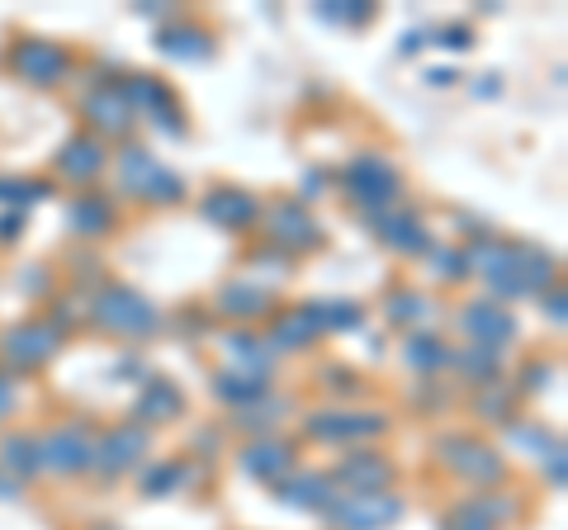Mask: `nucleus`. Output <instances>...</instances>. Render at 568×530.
I'll list each match as a JSON object with an SVG mask.
<instances>
[{
  "mask_svg": "<svg viewBox=\"0 0 568 530\" xmlns=\"http://www.w3.org/2000/svg\"><path fill=\"white\" fill-rule=\"evenodd\" d=\"M91 323L100 332H114V337H129L142 342L162 327V313L152 308V298H142L133 285H104L91 298Z\"/></svg>",
  "mask_w": 568,
  "mask_h": 530,
  "instance_id": "nucleus-1",
  "label": "nucleus"
},
{
  "mask_svg": "<svg viewBox=\"0 0 568 530\" xmlns=\"http://www.w3.org/2000/svg\"><path fill=\"white\" fill-rule=\"evenodd\" d=\"M342 185L355 204L365 208V214H379V208L388 204H398V194H403V175L384 162L379 152H361V156H351L346 171H342Z\"/></svg>",
  "mask_w": 568,
  "mask_h": 530,
  "instance_id": "nucleus-2",
  "label": "nucleus"
},
{
  "mask_svg": "<svg viewBox=\"0 0 568 530\" xmlns=\"http://www.w3.org/2000/svg\"><path fill=\"white\" fill-rule=\"evenodd\" d=\"M119 190L138 194V200H152V204H175L185 185H181V175L166 171L148 147H123V156H119Z\"/></svg>",
  "mask_w": 568,
  "mask_h": 530,
  "instance_id": "nucleus-3",
  "label": "nucleus"
},
{
  "mask_svg": "<svg viewBox=\"0 0 568 530\" xmlns=\"http://www.w3.org/2000/svg\"><path fill=\"white\" fill-rule=\"evenodd\" d=\"M323 517L336 530H388L403 517V498L394 492H336Z\"/></svg>",
  "mask_w": 568,
  "mask_h": 530,
  "instance_id": "nucleus-4",
  "label": "nucleus"
},
{
  "mask_svg": "<svg viewBox=\"0 0 568 530\" xmlns=\"http://www.w3.org/2000/svg\"><path fill=\"white\" fill-rule=\"evenodd\" d=\"M91 455H95V431L85 421H67V427L39 436V469L43 473H91Z\"/></svg>",
  "mask_w": 568,
  "mask_h": 530,
  "instance_id": "nucleus-5",
  "label": "nucleus"
},
{
  "mask_svg": "<svg viewBox=\"0 0 568 530\" xmlns=\"http://www.w3.org/2000/svg\"><path fill=\"white\" fill-rule=\"evenodd\" d=\"M555 285V256L540 252L530 242H511V265L497 279H488V289L497 298H526Z\"/></svg>",
  "mask_w": 568,
  "mask_h": 530,
  "instance_id": "nucleus-6",
  "label": "nucleus"
},
{
  "mask_svg": "<svg viewBox=\"0 0 568 530\" xmlns=\"http://www.w3.org/2000/svg\"><path fill=\"white\" fill-rule=\"evenodd\" d=\"M436 455L450 473H459L469 483H497L507 473V459L488 440H474V436H436Z\"/></svg>",
  "mask_w": 568,
  "mask_h": 530,
  "instance_id": "nucleus-7",
  "label": "nucleus"
},
{
  "mask_svg": "<svg viewBox=\"0 0 568 530\" xmlns=\"http://www.w3.org/2000/svg\"><path fill=\"white\" fill-rule=\"evenodd\" d=\"M304 431L327 446H355V440H375L388 431L384 412H351V408H327V412H308Z\"/></svg>",
  "mask_w": 568,
  "mask_h": 530,
  "instance_id": "nucleus-8",
  "label": "nucleus"
},
{
  "mask_svg": "<svg viewBox=\"0 0 568 530\" xmlns=\"http://www.w3.org/2000/svg\"><path fill=\"white\" fill-rule=\"evenodd\" d=\"M58 346H62V332L52 327V323H20V327H10V332H0V360H6L10 369H39L48 365L52 356H58Z\"/></svg>",
  "mask_w": 568,
  "mask_h": 530,
  "instance_id": "nucleus-9",
  "label": "nucleus"
},
{
  "mask_svg": "<svg viewBox=\"0 0 568 530\" xmlns=\"http://www.w3.org/2000/svg\"><path fill=\"white\" fill-rule=\"evenodd\" d=\"M152 446V431L138 427V421H123V427L95 436V455H91V469L104 473V479H119V473H129L142 455Z\"/></svg>",
  "mask_w": 568,
  "mask_h": 530,
  "instance_id": "nucleus-10",
  "label": "nucleus"
},
{
  "mask_svg": "<svg viewBox=\"0 0 568 530\" xmlns=\"http://www.w3.org/2000/svg\"><path fill=\"white\" fill-rule=\"evenodd\" d=\"M459 332H465L474 346L503 350L507 342H517V317L497 304V298H478V304L459 308Z\"/></svg>",
  "mask_w": 568,
  "mask_h": 530,
  "instance_id": "nucleus-11",
  "label": "nucleus"
},
{
  "mask_svg": "<svg viewBox=\"0 0 568 530\" xmlns=\"http://www.w3.org/2000/svg\"><path fill=\"white\" fill-rule=\"evenodd\" d=\"M119 91H123V100H129V110H133V119H152L162 133H175L181 137L185 129H181V114H175V100H171V91L156 77H129V81H119Z\"/></svg>",
  "mask_w": 568,
  "mask_h": 530,
  "instance_id": "nucleus-12",
  "label": "nucleus"
},
{
  "mask_svg": "<svg viewBox=\"0 0 568 530\" xmlns=\"http://www.w3.org/2000/svg\"><path fill=\"white\" fill-rule=\"evenodd\" d=\"M10 67H14V77L29 81V85H62L71 77V58L48 39H24L14 48Z\"/></svg>",
  "mask_w": 568,
  "mask_h": 530,
  "instance_id": "nucleus-13",
  "label": "nucleus"
},
{
  "mask_svg": "<svg viewBox=\"0 0 568 530\" xmlns=\"http://www.w3.org/2000/svg\"><path fill=\"white\" fill-rule=\"evenodd\" d=\"M265 227H271V242L284 246V256L313 252V246L323 242V227L313 223V214L298 200H280L275 208H265Z\"/></svg>",
  "mask_w": 568,
  "mask_h": 530,
  "instance_id": "nucleus-14",
  "label": "nucleus"
},
{
  "mask_svg": "<svg viewBox=\"0 0 568 530\" xmlns=\"http://www.w3.org/2000/svg\"><path fill=\"white\" fill-rule=\"evenodd\" d=\"M237 465L246 479H261V483H280L284 473H294V446L280 436H256L252 446L237 455Z\"/></svg>",
  "mask_w": 568,
  "mask_h": 530,
  "instance_id": "nucleus-15",
  "label": "nucleus"
},
{
  "mask_svg": "<svg viewBox=\"0 0 568 530\" xmlns=\"http://www.w3.org/2000/svg\"><path fill=\"white\" fill-rule=\"evenodd\" d=\"M200 214H204V223L223 227V233H246V227L261 218V204H256V194H246V190H213L200 204Z\"/></svg>",
  "mask_w": 568,
  "mask_h": 530,
  "instance_id": "nucleus-16",
  "label": "nucleus"
},
{
  "mask_svg": "<svg viewBox=\"0 0 568 530\" xmlns=\"http://www.w3.org/2000/svg\"><path fill=\"white\" fill-rule=\"evenodd\" d=\"M336 483H346L351 492H388V483H394V459L379 450H355L336 465Z\"/></svg>",
  "mask_w": 568,
  "mask_h": 530,
  "instance_id": "nucleus-17",
  "label": "nucleus"
},
{
  "mask_svg": "<svg viewBox=\"0 0 568 530\" xmlns=\"http://www.w3.org/2000/svg\"><path fill=\"white\" fill-rule=\"evenodd\" d=\"M185 412V394L175 388L171 379H148L142 384V394L133 398V417L129 421H138V427H162V421H171V417H181Z\"/></svg>",
  "mask_w": 568,
  "mask_h": 530,
  "instance_id": "nucleus-18",
  "label": "nucleus"
},
{
  "mask_svg": "<svg viewBox=\"0 0 568 530\" xmlns=\"http://www.w3.org/2000/svg\"><path fill=\"white\" fill-rule=\"evenodd\" d=\"M375 223H379L384 246H394L398 256L432 252V233H426L422 214H413V208H388V214H375Z\"/></svg>",
  "mask_w": 568,
  "mask_h": 530,
  "instance_id": "nucleus-19",
  "label": "nucleus"
},
{
  "mask_svg": "<svg viewBox=\"0 0 568 530\" xmlns=\"http://www.w3.org/2000/svg\"><path fill=\"white\" fill-rule=\"evenodd\" d=\"M317 337H323V323H317V308L304 304V308H290V313H280L275 323H271V350H308Z\"/></svg>",
  "mask_w": 568,
  "mask_h": 530,
  "instance_id": "nucleus-20",
  "label": "nucleus"
},
{
  "mask_svg": "<svg viewBox=\"0 0 568 530\" xmlns=\"http://www.w3.org/2000/svg\"><path fill=\"white\" fill-rule=\"evenodd\" d=\"M100 171H104V147H100V137H91V133L71 137V143L58 152V175L62 181L85 185V181H95Z\"/></svg>",
  "mask_w": 568,
  "mask_h": 530,
  "instance_id": "nucleus-21",
  "label": "nucleus"
},
{
  "mask_svg": "<svg viewBox=\"0 0 568 530\" xmlns=\"http://www.w3.org/2000/svg\"><path fill=\"white\" fill-rule=\"evenodd\" d=\"M275 492H280V502L304 507V511H327L332 498H336L327 473H284V479L275 483Z\"/></svg>",
  "mask_w": 568,
  "mask_h": 530,
  "instance_id": "nucleus-22",
  "label": "nucleus"
},
{
  "mask_svg": "<svg viewBox=\"0 0 568 530\" xmlns=\"http://www.w3.org/2000/svg\"><path fill=\"white\" fill-rule=\"evenodd\" d=\"M85 119L95 123L100 133H129V123H133V110H129V100H123L119 85H95L91 95H85Z\"/></svg>",
  "mask_w": 568,
  "mask_h": 530,
  "instance_id": "nucleus-23",
  "label": "nucleus"
},
{
  "mask_svg": "<svg viewBox=\"0 0 568 530\" xmlns=\"http://www.w3.org/2000/svg\"><path fill=\"white\" fill-rule=\"evenodd\" d=\"M67 227L77 237H104L114 227V204L104 194H77L67 208Z\"/></svg>",
  "mask_w": 568,
  "mask_h": 530,
  "instance_id": "nucleus-24",
  "label": "nucleus"
},
{
  "mask_svg": "<svg viewBox=\"0 0 568 530\" xmlns=\"http://www.w3.org/2000/svg\"><path fill=\"white\" fill-rule=\"evenodd\" d=\"M223 350L233 356L237 375H252V379H265V375H271V365H275V350L265 346L261 337H252V332H227Z\"/></svg>",
  "mask_w": 568,
  "mask_h": 530,
  "instance_id": "nucleus-25",
  "label": "nucleus"
},
{
  "mask_svg": "<svg viewBox=\"0 0 568 530\" xmlns=\"http://www.w3.org/2000/svg\"><path fill=\"white\" fill-rule=\"evenodd\" d=\"M219 308L223 317H265L271 313V294H265L261 285H252V279H233V285L219 289Z\"/></svg>",
  "mask_w": 568,
  "mask_h": 530,
  "instance_id": "nucleus-26",
  "label": "nucleus"
},
{
  "mask_svg": "<svg viewBox=\"0 0 568 530\" xmlns=\"http://www.w3.org/2000/svg\"><path fill=\"white\" fill-rule=\"evenodd\" d=\"M156 48L175 62H204L213 43H209V33L200 24H171V29H162V43Z\"/></svg>",
  "mask_w": 568,
  "mask_h": 530,
  "instance_id": "nucleus-27",
  "label": "nucleus"
},
{
  "mask_svg": "<svg viewBox=\"0 0 568 530\" xmlns=\"http://www.w3.org/2000/svg\"><path fill=\"white\" fill-rule=\"evenodd\" d=\"M271 388H265V379H252V375H237V369H223L219 379H213V398L227 402V408H252L256 398H265Z\"/></svg>",
  "mask_w": 568,
  "mask_h": 530,
  "instance_id": "nucleus-28",
  "label": "nucleus"
},
{
  "mask_svg": "<svg viewBox=\"0 0 568 530\" xmlns=\"http://www.w3.org/2000/svg\"><path fill=\"white\" fill-rule=\"evenodd\" d=\"M450 365H455L465 379H474L478 388H484V384H493L497 375H503V350L465 346V350H450Z\"/></svg>",
  "mask_w": 568,
  "mask_h": 530,
  "instance_id": "nucleus-29",
  "label": "nucleus"
},
{
  "mask_svg": "<svg viewBox=\"0 0 568 530\" xmlns=\"http://www.w3.org/2000/svg\"><path fill=\"white\" fill-rule=\"evenodd\" d=\"M403 360L417 369V375H436V369H446L450 365V346L432 337V332H417V337H407L403 346Z\"/></svg>",
  "mask_w": 568,
  "mask_h": 530,
  "instance_id": "nucleus-30",
  "label": "nucleus"
},
{
  "mask_svg": "<svg viewBox=\"0 0 568 530\" xmlns=\"http://www.w3.org/2000/svg\"><path fill=\"white\" fill-rule=\"evenodd\" d=\"M0 469L10 473V479H33L39 469V440L33 436H6V446H0Z\"/></svg>",
  "mask_w": 568,
  "mask_h": 530,
  "instance_id": "nucleus-31",
  "label": "nucleus"
},
{
  "mask_svg": "<svg viewBox=\"0 0 568 530\" xmlns=\"http://www.w3.org/2000/svg\"><path fill=\"white\" fill-rule=\"evenodd\" d=\"M436 317V304L426 294L417 289H398V294H388V323H403V327H422V323H432Z\"/></svg>",
  "mask_w": 568,
  "mask_h": 530,
  "instance_id": "nucleus-32",
  "label": "nucleus"
},
{
  "mask_svg": "<svg viewBox=\"0 0 568 530\" xmlns=\"http://www.w3.org/2000/svg\"><path fill=\"white\" fill-rule=\"evenodd\" d=\"M284 417H290V398L265 394V398L252 402V408L237 412V427H252V431H261V436H271V427H275V421H284Z\"/></svg>",
  "mask_w": 568,
  "mask_h": 530,
  "instance_id": "nucleus-33",
  "label": "nucleus"
},
{
  "mask_svg": "<svg viewBox=\"0 0 568 530\" xmlns=\"http://www.w3.org/2000/svg\"><path fill=\"white\" fill-rule=\"evenodd\" d=\"M185 479H190V465H181V459H162V465H152L148 473H142V492H148V498H171Z\"/></svg>",
  "mask_w": 568,
  "mask_h": 530,
  "instance_id": "nucleus-34",
  "label": "nucleus"
},
{
  "mask_svg": "<svg viewBox=\"0 0 568 530\" xmlns=\"http://www.w3.org/2000/svg\"><path fill=\"white\" fill-rule=\"evenodd\" d=\"M317 308V323H323V332H351L365 323V308L351 304V298H332V304H313Z\"/></svg>",
  "mask_w": 568,
  "mask_h": 530,
  "instance_id": "nucleus-35",
  "label": "nucleus"
},
{
  "mask_svg": "<svg viewBox=\"0 0 568 530\" xmlns=\"http://www.w3.org/2000/svg\"><path fill=\"white\" fill-rule=\"evenodd\" d=\"M474 408L488 421H507L511 417V384H484V394L474 398Z\"/></svg>",
  "mask_w": 568,
  "mask_h": 530,
  "instance_id": "nucleus-36",
  "label": "nucleus"
},
{
  "mask_svg": "<svg viewBox=\"0 0 568 530\" xmlns=\"http://www.w3.org/2000/svg\"><path fill=\"white\" fill-rule=\"evenodd\" d=\"M469 507H474V511H478V517H484L488 526L517 517V502L503 498V492H484V498H469Z\"/></svg>",
  "mask_w": 568,
  "mask_h": 530,
  "instance_id": "nucleus-37",
  "label": "nucleus"
},
{
  "mask_svg": "<svg viewBox=\"0 0 568 530\" xmlns=\"http://www.w3.org/2000/svg\"><path fill=\"white\" fill-rule=\"evenodd\" d=\"M43 181H0V204H20V200H43Z\"/></svg>",
  "mask_w": 568,
  "mask_h": 530,
  "instance_id": "nucleus-38",
  "label": "nucleus"
},
{
  "mask_svg": "<svg viewBox=\"0 0 568 530\" xmlns=\"http://www.w3.org/2000/svg\"><path fill=\"white\" fill-rule=\"evenodd\" d=\"M317 14H323V20H332V24H361L369 10H365V6H355V0H332V6H323Z\"/></svg>",
  "mask_w": 568,
  "mask_h": 530,
  "instance_id": "nucleus-39",
  "label": "nucleus"
},
{
  "mask_svg": "<svg viewBox=\"0 0 568 530\" xmlns=\"http://www.w3.org/2000/svg\"><path fill=\"white\" fill-rule=\"evenodd\" d=\"M432 265H440V279H465V256L450 252V246H432Z\"/></svg>",
  "mask_w": 568,
  "mask_h": 530,
  "instance_id": "nucleus-40",
  "label": "nucleus"
},
{
  "mask_svg": "<svg viewBox=\"0 0 568 530\" xmlns=\"http://www.w3.org/2000/svg\"><path fill=\"white\" fill-rule=\"evenodd\" d=\"M446 530H497V526H488L484 517H478V511L469 507V502H459L450 517H446Z\"/></svg>",
  "mask_w": 568,
  "mask_h": 530,
  "instance_id": "nucleus-41",
  "label": "nucleus"
},
{
  "mask_svg": "<svg viewBox=\"0 0 568 530\" xmlns=\"http://www.w3.org/2000/svg\"><path fill=\"white\" fill-rule=\"evenodd\" d=\"M252 265L265 271V279H290V256H280V252H256Z\"/></svg>",
  "mask_w": 568,
  "mask_h": 530,
  "instance_id": "nucleus-42",
  "label": "nucleus"
},
{
  "mask_svg": "<svg viewBox=\"0 0 568 530\" xmlns=\"http://www.w3.org/2000/svg\"><path fill=\"white\" fill-rule=\"evenodd\" d=\"M436 43L450 52H465V48H474V33L465 24H446V29H436Z\"/></svg>",
  "mask_w": 568,
  "mask_h": 530,
  "instance_id": "nucleus-43",
  "label": "nucleus"
},
{
  "mask_svg": "<svg viewBox=\"0 0 568 530\" xmlns=\"http://www.w3.org/2000/svg\"><path fill=\"white\" fill-rule=\"evenodd\" d=\"M545 379H555V369H549L545 360H536V365H526L521 388H526V394H536V388H545Z\"/></svg>",
  "mask_w": 568,
  "mask_h": 530,
  "instance_id": "nucleus-44",
  "label": "nucleus"
},
{
  "mask_svg": "<svg viewBox=\"0 0 568 530\" xmlns=\"http://www.w3.org/2000/svg\"><path fill=\"white\" fill-rule=\"evenodd\" d=\"M14 402H20V388H14L10 375H0V421H6L14 412Z\"/></svg>",
  "mask_w": 568,
  "mask_h": 530,
  "instance_id": "nucleus-45",
  "label": "nucleus"
},
{
  "mask_svg": "<svg viewBox=\"0 0 568 530\" xmlns=\"http://www.w3.org/2000/svg\"><path fill=\"white\" fill-rule=\"evenodd\" d=\"M545 479L555 488H564V450L559 446H555V455H545Z\"/></svg>",
  "mask_w": 568,
  "mask_h": 530,
  "instance_id": "nucleus-46",
  "label": "nucleus"
},
{
  "mask_svg": "<svg viewBox=\"0 0 568 530\" xmlns=\"http://www.w3.org/2000/svg\"><path fill=\"white\" fill-rule=\"evenodd\" d=\"M545 317L555 327H564V289H555V294H545Z\"/></svg>",
  "mask_w": 568,
  "mask_h": 530,
  "instance_id": "nucleus-47",
  "label": "nucleus"
},
{
  "mask_svg": "<svg viewBox=\"0 0 568 530\" xmlns=\"http://www.w3.org/2000/svg\"><path fill=\"white\" fill-rule=\"evenodd\" d=\"M24 227V214H0V242H14Z\"/></svg>",
  "mask_w": 568,
  "mask_h": 530,
  "instance_id": "nucleus-48",
  "label": "nucleus"
},
{
  "mask_svg": "<svg viewBox=\"0 0 568 530\" xmlns=\"http://www.w3.org/2000/svg\"><path fill=\"white\" fill-rule=\"evenodd\" d=\"M323 379H336V384H332V388H336V394H351V388H355V379L346 375V369H327V375H323Z\"/></svg>",
  "mask_w": 568,
  "mask_h": 530,
  "instance_id": "nucleus-49",
  "label": "nucleus"
},
{
  "mask_svg": "<svg viewBox=\"0 0 568 530\" xmlns=\"http://www.w3.org/2000/svg\"><path fill=\"white\" fill-rule=\"evenodd\" d=\"M323 185H327V175H317V171H313L308 181H304V200H317V190H323Z\"/></svg>",
  "mask_w": 568,
  "mask_h": 530,
  "instance_id": "nucleus-50",
  "label": "nucleus"
},
{
  "mask_svg": "<svg viewBox=\"0 0 568 530\" xmlns=\"http://www.w3.org/2000/svg\"><path fill=\"white\" fill-rule=\"evenodd\" d=\"M426 81H432V85H455L459 77L455 72H426Z\"/></svg>",
  "mask_w": 568,
  "mask_h": 530,
  "instance_id": "nucleus-51",
  "label": "nucleus"
}]
</instances>
